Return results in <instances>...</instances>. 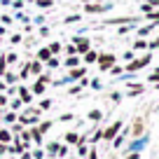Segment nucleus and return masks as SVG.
<instances>
[{
	"mask_svg": "<svg viewBox=\"0 0 159 159\" xmlns=\"http://www.w3.org/2000/svg\"><path fill=\"white\" fill-rule=\"evenodd\" d=\"M112 63H115V56H112V54H101V56H98V66H101V70L112 68Z\"/></svg>",
	"mask_w": 159,
	"mask_h": 159,
	"instance_id": "f257e3e1",
	"label": "nucleus"
},
{
	"mask_svg": "<svg viewBox=\"0 0 159 159\" xmlns=\"http://www.w3.org/2000/svg\"><path fill=\"white\" fill-rule=\"evenodd\" d=\"M75 49L82 52V54H87V52H89V40H84V38H75Z\"/></svg>",
	"mask_w": 159,
	"mask_h": 159,
	"instance_id": "f03ea898",
	"label": "nucleus"
},
{
	"mask_svg": "<svg viewBox=\"0 0 159 159\" xmlns=\"http://www.w3.org/2000/svg\"><path fill=\"white\" fill-rule=\"evenodd\" d=\"M119 126H122V124H119V122H115L110 129H105V131H103V138H108V140H110V138H115V136H117V131H119Z\"/></svg>",
	"mask_w": 159,
	"mask_h": 159,
	"instance_id": "7ed1b4c3",
	"label": "nucleus"
},
{
	"mask_svg": "<svg viewBox=\"0 0 159 159\" xmlns=\"http://www.w3.org/2000/svg\"><path fill=\"white\" fill-rule=\"evenodd\" d=\"M148 61H150V56H145V59L134 61V63H129V70H138V68H143V66H148Z\"/></svg>",
	"mask_w": 159,
	"mask_h": 159,
	"instance_id": "20e7f679",
	"label": "nucleus"
},
{
	"mask_svg": "<svg viewBox=\"0 0 159 159\" xmlns=\"http://www.w3.org/2000/svg\"><path fill=\"white\" fill-rule=\"evenodd\" d=\"M38 59H40V61H49V59H52L49 49H47V47H45V49H40V52H38Z\"/></svg>",
	"mask_w": 159,
	"mask_h": 159,
	"instance_id": "39448f33",
	"label": "nucleus"
},
{
	"mask_svg": "<svg viewBox=\"0 0 159 159\" xmlns=\"http://www.w3.org/2000/svg\"><path fill=\"white\" fill-rule=\"evenodd\" d=\"M10 140H12L10 131H5V129H0V143H10Z\"/></svg>",
	"mask_w": 159,
	"mask_h": 159,
	"instance_id": "423d86ee",
	"label": "nucleus"
},
{
	"mask_svg": "<svg viewBox=\"0 0 159 159\" xmlns=\"http://www.w3.org/2000/svg\"><path fill=\"white\" fill-rule=\"evenodd\" d=\"M84 75V70L82 68H75V70H70V80H77V77H82Z\"/></svg>",
	"mask_w": 159,
	"mask_h": 159,
	"instance_id": "0eeeda50",
	"label": "nucleus"
},
{
	"mask_svg": "<svg viewBox=\"0 0 159 159\" xmlns=\"http://www.w3.org/2000/svg\"><path fill=\"white\" fill-rule=\"evenodd\" d=\"M47 49H49V54H52V56H54V54H59V49H61V45H59V42H52V45H49V47H47Z\"/></svg>",
	"mask_w": 159,
	"mask_h": 159,
	"instance_id": "6e6552de",
	"label": "nucleus"
},
{
	"mask_svg": "<svg viewBox=\"0 0 159 159\" xmlns=\"http://www.w3.org/2000/svg\"><path fill=\"white\" fill-rule=\"evenodd\" d=\"M84 61H87V63H94V61H98V56H96V52H87Z\"/></svg>",
	"mask_w": 159,
	"mask_h": 159,
	"instance_id": "1a4fd4ad",
	"label": "nucleus"
},
{
	"mask_svg": "<svg viewBox=\"0 0 159 159\" xmlns=\"http://www.w3.org/2000/svg\"><path fill=\"white\" fill-rule=\"evenodd\" d=\"M19 94H21V101H24V103H28V101H30V94H28V89H24V87H21V89H19Z\"/></svg>",
	"mask_w": 159,
	"mask_h": 159,
	"instance_id": "9d476101",
	"label": "nucleus"
},
{
	"mask_svg": "<svg viewBox=\"0 0 159 159\" xmlns=\"http://www.w3.org/2000/svg\"><path fill=\"white\" fill-rule=\"evenodd\" d=\"M33 91H35V94H45V84H42V82L33 84Z\"/></svg>",
	"mask_w": 159,
	"mask_h": 159,
	"instance_id": "9b49d317",
	"label": "nucleus"
},
{
	"mask_svg": "<svg viewBox=\"0 0 159 159\" xmlns=\"http://www.w3.org/2000/svg\"><path fill=\"white\" fill-rule=\"evenodd\" d=\"M80 63V59H75V56H70V59H66V66H70V68H73V66H77Z\"/></svg>",
	"mask_w": 159,
	"mask_h": 159,
	"instance_id": "f8f14e48",
	"label": "nucleus"
},
{
	"mask_svg": "<svg viewBox=\"0 0 159 159\" xmlns=\"http://www.w3.org/2000/svg\"><path fill=\"white\" fill-rule=\"evenodd\" d=\"M66 140H68V143H80V138L75 134H66Z\"/></svg>",
	"mask_w": 159,
	"mask_h": 159,
	"instance_id": "ddd939ff",
	"label": "nucleus"
},
{
	"mask_svg": "<svg viewBox=\"0 0 159 159\" xmlns=\"http://www.w3.org/2000/svg\"><path fill=\"white\" fill-rule=\"evenodd\" d=\"M49 126H52V122H42V124H40V134H42V131H47V129H49Z\"/></svg>",
	"mask_w": 159,
	"mask_h": 159,
	"instance_id": "4468645a",
	"label": "nucleus"
},
{
	"mask_svg": "<svg viewBox=\"0 0 159 159\" xmlns=\"http://www.w3.org/2000/svg\"><path fill=\"white\" fill-rule=\"evenodd\" d=\"M5 66H7V59H5V56H2V59H0V75L5 73Z\"/></svg>",
	"mask_w": 159,
	"mask_h": 159,
	"instance_id": "2eb2a0df",
	"label": "nucleus"
},
{
	"mask_svg": "<svg viewBox=\"0 0 159 159\" xmlns=\"http://www.w3.org/2000/svg\"><path fill=\"white\" fill-rule=\"evenodd\" d=\"M40 7H52V0H38Z\"/></svg>",
	"mask_w": 159,
	"mask_h": 159,
	"instance_id": "dca6fc26",
	"label": "nucleus"
},
{
	"mask_svg": "<svg viewBox=\"0 0 159 159\" xmlns=\"http://www.w3.org/2000/svg\"><path fill=\"white\" fill-rule=\"evenodd\" d=\"M89 117H91V119H101V112H98V110H91Z\"/></svg>",
	"mask_w": 159,
	"mask_h": 159,
	"instance_id": "f3484780",
	"label": "nucleus"
},
{
	"mask_svg": "<svg viewBox=\"0 0 159 159\" xmlns=\"http://www.w3.org/2000/svg\"><path fill=\"white\" fill-rule=\"evenodd\" d=\"M101 5H87V12H98Z\"/></svg>",
	"mask_w": 159,
	"mask_h": 159,
	"instance_id": "a211bd4d",
	"label": "nucleus"
},
{
	"mask_svg": "<svg viewBox=\"0 0 159 159\" xmlns=\"http://www.w3.org/2000/svg\"><path fill=\"white\" fill-rule=\"evenodd\" d=\"M5 59H7V63H14V61H16V54H7Z\"/></svg>",
	"mask_w": 159,
	"mask_h": 159,
	"instance_id": "6ab92c4d",
	"label": "nucleus"
},
{
	"mask_svg": "<svg viewBox=\"0 0 159 159\" xmlns=\"http://www.w3.org/2000/svg\"><path fill=\"white\" fill-rule=\"evenodd\" d=\"M54 152H59V145L52 143V145H49V154H54Z\"/></svg>",
	"mask_w": 159,
	"mask_h": 159,
	"instance_id": "aec40b11",
	"label": "nucleus"
},
{
	"mask_svg": "<svg viewBox=\"0 0 159 159\" xmlns=\"http://www.w3.org/2000/svg\"><path fill=\"white\" fill-rule=\"evenodd\" d=\"M66 21H68V24H75V21H80V16H77V14H73V16H68Z\"/></svg>",
	"mask_w": 159,
	"mask_h": 159,
	"instance_id": "412c9836",
	"label": "nucleus"
},
{
	"mask_svg": "<svg viewBox=\"0 0 159 159\" xmlns=\"http://www.w3.org/2000/svg\"><path fill=\"white\" fill-rule=\"evenodd\" d=\"M5 80H7V82H10V84H12V82H14L16 77H14V75H12V73H7V75H5Z\"/></svg>",
	"mask_w": 159,
	"mask_h": 159,
	"instance_id": "4be33fe9",
	"label": "nucleus"
},
{
	"mask_svg": "<svg viewBox=\"0 0 159 159\" xmlns=\"http://www.w3.org/2000/svg\"><path fill=\"white\" fill-rule=\"evenodd\" d=\"M5 119H7V122H14V119H16V115H14V112H10V115H5Z\"/></svg>",
	"mask_w": 159,
	"mask_h": 159,
	"instance_id": "5701e85b",
	"label": "nucleus"
},
{
	"mask_svg": "<svg viewBox=\"0 0 159 159\" xmlns=\"http://www.w3.org/2000/svg\"><path fill=\"white\" fill-rule=\"evenodd\" d=\"M150 80H152V82H159V73H154V75H152Z\"/></svg>",
	"mask_w": 159,
	"mask_h": 159,
	"instance_id": "b1692460",
	"label": "nucleus"
},
{
	"mask_svg": "<svg viewBox=\"0 0 159 159\" xmlns=\"http://www.w3.org/2000/svg\"><path fill=\"white\" fill-rule=\"evenodd\" d=\"M7 103V98H5V96H0V105H5Z\"/></svg>",
	"mask_w": 159,
	"mask_h": 159,
	"instance_id": "393cba45",
	"label": "nucleus"
},
{
	"mask_svg": "<svg viewBox=\"0 0 159 159\" xmlns=\"http://www.w3.org/2000/svg\"><path fill=\"white\" fill-rule=\"evenodd\" d=\"M5 150H7V148H5V143H0V154L5 152Z\"/></svg>",
	"mask_w": 159,
	"mask_h": 159,
	"instance_id": "a878e982",
	"label": "nucleus"
},
{
	"mask_svg": "<svg viewBox=\"0 0 159 159\" xmlns=\"http://www.w3.org/2000/svg\"><path fill=\"white\" fill-rule=\"evenodd\" d=\"M150 19H159V12H154V14H150Z\"/></svg>",
	"mask_w": 159,
	"mask_h": 159,
	"instance_id": "bb28decb",
	"label": "nucleus"
},
{
	"mask_svg": "<svg viewBox=\"0 0 159 159\" xmlns=\"http://www.w3.org/2000/svg\"><path fill=\"white\" fill-rule=\"evenodd\" d=\"M89 159H96V152H89Z\"/></svg>",
	"mask_w": 159,
	"mask_h": 159,
	"instance_id": "cd10ccee",
	"label": "nucleus"
},
{
	"mask_svg": "<svg viewBox=\"0 0 159 159\" xmlns=\"http://www.w3.org/2000/svg\"><path fill=\"white\" fill-rule=\"evenodd\" d=\"M21 159H30V154H24V157H21Z\"/></svg>",
	"mask_w": 159,
	"mask_h": 159,
	"instance_id": "c85d7f7f",
	"label": "nucleus"
},
{
	"mask_svg": "<svg viewBox=\"0 0 159 159\" xmlns=\"http://www.w3.org/2000/svg\"><path fill=\"white\" fill-rule=\"evenodd\" d=\"M0 89H5V84H2V82H0Z\"/></svg>",
	"mask_w": 159,
	"mask_h": 159,
	"instance_id": "c756f323",
	"label": "nucleus"
},
{
	"mask_svg": "<svg viewBox=\"0 0 159 159\" xmlns=\"http://www.w3.org/2000/svg\"><path fill=\"white\" fill-rule=\"evenodd\" d=\"M157 45H159V42H154V47H157Z\"/></svg>",
	"mask_w": 159,
	"mask_h": 159,
	"instance_id": "7c9ffc66",
	"label": "nucleus"
}]
</instances>
